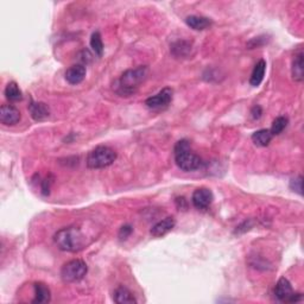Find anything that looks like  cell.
<instances>
[{
    "label": "cell",
    "mask_w": 304,
    "mask_h": 304,
    "mask_svg": "<svg viewBox=\"0 0 304 304\" xmlns=\"http://www.w3.org/2000/svg\"><path fill=\"white\" fill-rule=\"evenodd\" d=\"M100 230L92 221H81L79 223L61 228L54 236V241L61 251L76 253L94 243Z\"/></svg>",
    "instance_id": "6da1fadb"
},
{
    "label": "cell",
    "mask_w": 304,
    "mask_h": 304,
    "mask_svg": "<svg viewBox=\"0 0 304 304\" xmlns=\"http://www.w3.org/2000/svg\"><path fill=\"white\" fill-rule=\"evenodd\" d=\"M148 68L146 65H139L138 68L129 69L124 71L116 84V92L120 96H131L138 91L140 85L147 79Z\"/></svg>",
    "instance_id": "7a4b0ae2"
},
{
    "label": "cell",
    "mask_w": 304,
    "mask_h": 304,
    "mask_svg": "<svg viewBox=\"0 0 304 304\" xmlns=\"http://www.w3.org/2000/svg\"><path fill=\"white\" fill-rule=\"evenodd\" d=\"M174 155L176 164L183 171H195L203 165L202 160L195 152L192 151L189 141L186 139H182L176 143Z\"/></svg>",
    "instance_id": "3957f363"
},
{
    "label": "cell",
    "mask_w": 304,
    "mask_h": 304,
    "mask_svg": "<svg viewBox=\"0 0 304 304\" xmlns=\"http://www.w3.org/2000/svg\"><path fill=\"white\" fill-rule=\"evenodd\" d=\"M117 160V152L112 147L100 145L89 152L86 163L89 169H105Z\"/></svg>",
    "instance_id": "277c9868"
},
{
    "label": "cell",
    "mask_w": 304,
    "mask_h": 304,
    "mask_svg": "<svg viewBox=\"0 0 304 304\" xmlns=\"http://www.w3.org/2000/svg\"><path fill=\"white\" fill-rule=\"evenodd\" d=\"M87 272V264L81 259H74L63 265L61 270V278L65 283H76L84 279Z\"/></svg>",
    "instance_id": "5b68a950"
},
{
    "label": "cell",
    "mask_w": 304,
    "mask_h": 304,
    "mask_svg": "<svg viewBox=\"0 0 304 304\" xmlns=\"http://www.w3.org/2000/svg\"><path fill=\"white\" fill-rule=\"evenodd\" d=\"M275 297L276 299L279 300V302H289V303H293V302H299V300L303 299L302 293H295L293 292L292 285L288 279L285 277H282L279 281L277 282V284L275 286Z\"/></svg>",
    "instance_id": "8992f818"
},
{
    "label": "cell",
    "mask_w": 304,
    "mask_h": 304,
    "mask_svg": "<svg viewBox=\"0 0 304 304\" xmlns=\"http://www.w3.org/2000/svg\"><path fill=\"white\" fill-rule=\"evenodd\" d=\"M172 98H174V91L171 88H163L156 95H152L150 98H147L146 101H145V105L150 109L161 110L167 108L170 105Z\"/></svg>",
    "instance_id": "52a82bcc"
},
{
    "label": "cell",
    "mask_w": 304,
    "mask_h": 304,
    "mask_svg": "<svg viewBox=\"0 0 304 304\" xmlns=\"http://www.w3.org/2000/svg\"><path fill=\"white\" fill-rule=\"evenodd\" d=\"M214 200V195L212 190L208 188H199L193 193L192 202L196 209L205 210L212 205Z\"/></svg>",
    "instance_id": "ba28073f"
},
{
    "label": "cell",
    "mask_w": 304,
    "mask_h": 304,
    "mask_svg": "<svg viewBox=\"0 0 304 304\" xmlns=\"http://www.w3.org/2000/svg\"><path fill=\"white\" fill-rule=\"evenodd\" d=\"M20 116L19 109L12 105H3L0 107V122L6 126H13L19 123Z\"/></svg>",
    "instance_id": "9c48e42d"
},
{
    "label": "cell",
    "mask_w": 304,
    "mask_h": 304,
    "mask_svg": "<svg viewBox=\"0 0 304 304\" xmlns=\"http://www.w3.org/2000/svg\"><path fill=\"white\" fill-rule=\"evenodd\" d=\"M86 67L84 64H74L65 71V80L72 86L81 84L86 78Z\"/></svg>",
    "instance_id": "30bf717a"
},
{
    "label": "cell",
    "mask_w": 304,
    "mask_h": 304,
    "mask_svg": "<svg viewBox=\"0 0 304 304\" xmlns=\"http://www.w3.org/2000/svg\"><path fill=\"white\" fill-rule=\"evenodd\" d=\"M175 224H176V221L174 217L172 216L165 217V219L160 221V222H157L154 227L151 228L150 231L151 236L155 238L164 237L165 234H168L170 231H172V228L175 227Z\"/></svg>",
    "instance_id": "8fae6325"
},
{
    "label": "cell",
    "mask_w": 304,
    "mask_h": 304,
    "mask_svg": "<svg viewBox=\"0 0 304 304\" xmlns=\"http://www.w3.org/2000/svg\"><path fill=\"white\" fill-rule=\"evenodd\" d=\"M29 112L31 118L36 122H42L50 116V108L47 103L44 102H34L31 101L29 105Z\"/></svg>",
    "instance_id": "7c38bea8"
},
{
    "label": "cell",
    "mask_w": 304,
    "mask_h": 304,
    "mask_svg": "<svg viewBox=\"0 0 304 304\" xmlns=\"http://www.w3.org/2000/svg\"><path fill=\"white\" fill-rule=\"evenodd\" d=\"M304 55L303 51L299 50L298 53L295 54V57L292 60L291 67V75L292 79L296 82H302L304 79Z\"/></svg>",
    "instance_id": "4fadbf2b"
},
{
    "label": "cell",
    "mask_w": 304,
    "mask_h": 304,
    "mask_svg": "<svg viewBox=\"0 0 304 304\" xmlns=\"http://www.w3.org/2000/svg\"><path fill=\"white\" fill-rule=\"evenodd\" d=\"M34 298L32 299V303H49L51 300V292L50 289L48 288V285L44 284L42 282L34 283Z\"/></svg>",
    "instance_id": "5bb4252c"
},
{
    "label": "cell",
    "mask_w": 304,
    "mask_h": 304,
    "mask_svg": "<svg viewBox=\"0 0 304 304\" xmlns=\"http://www.w3.org/2000/svg\"><path fill=\"white\" fill-rule=\"evenodd\" d=\"M113 299H114V302L118 303V304L137 303V299H136V297L133 296V293L131 292L129 289L125 288L124 285H120L116 290H114Z\"/></svg>",
    "instance_id": "9a60e30c"
},
{
    "label": "cell",
    "mask_w": 304,
    "mask_h": 304,
    "mask_svg": "<svg viewBox=\"0 0 304 304\" xmlns=\"http://www.w3.org/2000/svg\"><path fill=\"white\" fill-rule=\"evenodd\" d=\"M185 24L190 29L202 31L208 29V27L212 25V20L202 16H189L185 18Z\"/></svg>",
    "instance_id": "2e32d148"
},
{
    "label": "cell",
    "mask_w": 304,
    "mask_h": 304,
    "mask_svg": "<svg viewBox=\"0 0 304 304\" xmlns=\"http://www.w3.org/2000/svg\"><path fill=\"white\" fill-rule=\"evenodd\" d=\"M192 43L186 42V41H177L171 46V54L177 58L192 56Z\"/></svg>",
    "instance_id": "e0dca14e"
},
{
    "label": "cell",
    "mask_w": 304,
    "mask_h": 304,
    "mask_svg": "<svg viewBox=\"0 0 304 304\" xmlns=\"http://www.w3.org/2000/svg\"><path fill=\"white\" fill-rule=\"evenodd\" d=\"M265 71H266V62L264 60H260L257 64L254 65L253 71H252L251 74V78H250L251 86L258 87V86L262 82V80H264Z\"/></svg>",
    "instance_id": "ac0fdd59"
},
{
    "label": "cell",
    "mask_w": 304,
    "mask_h": 304,
    "mask_svg": "<svg viewBox=\"0 0 304 304\" xmlns=\"http://www.w3.org/2000/svg\"><path fill=\"white\" fill-rule=\"evenodd\" d=\"M272 138H274V134L271 133L270 130H258L255 131V132L252 134V140H253V143L255 145H258V146H268L269 144L271 143Z\"/></svg>",
    "instance_id": "d6986e66"
},
{
    "label": "cell",
    "mask_w": 304,
    "mask_h": 304,
    "mask_svg": "<svg viewBox=\"0 0 304 304\" xmlns=\"http://www.w3.org/2000/svg\"><path fill=\"white\" fill-rule=\"evenodd\" d=\"M5 96L10 101H20L23 99V93L16 82H10L5 88Z\"/></svg>",
    "instance_id": "ffe728a7"
},
{
    "label": "cell",
    "mask_w": 304,
    "mask_h": 304,
    "mask_svg": "<svg viewBox=\"0 0 304 304\" xmlns=\"http://www.w3.org/2000/svg\"><path fill=\"white\" fill-rule=\"evenodd\" d=\"M91 48L95 53V55H98L99 57H101L103 55V43H102L101 34H100L99 31H95V32H93L92 34Z\"/></svg>",
    "instance_id": "44dd1931"
},
{
    "label": "cell",
    "mask_w": 304,
    "mask_h": 304,
    "mask_svg": "<svg viewBox=\"0 0 304 304\" xmlns=\"http://www.w3.org/2000/svg\"><path fill=\"white\" fill-rule=\"evenodd\" d=\"M289 120L288 118H285V117H278V118H276L274 120V123H272L271 126V133L274 134V136H278V134H281L283 131L286 129V126H288Z\"/></svg>",
    "instance_id": "7402d4cb"
},
{
    "label": "cell",
    "mask_w": 304,
    "mask_h": 304,
    "mask_svg": "<svg viewBox=\"0 0 304 304\" xmlns=\"http://www.w3.org/2000/svg\"><path fill=\"white\" fill-rule=\"evenodd\" d=\"M302 184H303V177L302 176H298V177L291 179V182H290V188H291L293 192L298 193L299 195H302Z\"/></svg>",
    "instance_id": "603a6c76"
},
{
    "label": "cell",
    "mask_w": 304,
    "mask_h": 304,
    "mask_svg": "<svg viewBox=\"0 0 304 304\" xmlns=\"http://www.w3.org/2000/svg\"><path fill=\"white\" fill-rule=\"evenodd\" d=\"M265 43H266V41L264 40V37H262V36L261 37H255V38H253V40L248 42L247 47H248V49H254V48H259L261 46H264Z\"/></svg>",
    "instance_id": "cb8c5ba5"
},
{
    "label": "cell",
    "mask_w": 304,
    "mask_h": 304,
    "mask_svg": "<svg viewBox=\"0 0 304 304\" xmlns=\"http://www.w3.org/2000/svg\"><path fill=\"white\" fill-rule=\"evenodd\" d=\"M133 232V228L130 226V224H126V226H123L119 231V238L120 240H125L131 236V233Z\"/></svg>",
    "instance_id": "d4e9b609"
},
{
    "label": "cell",
    "mask_w": 304,
    "mask_h": 304,
    "mask_svg": "<svg viewBox=\"0 0 304 304\" xmlns=\"http://www.w3.org/2000/svg\"><path fill=\"white\" fill-rule=\"evenodd\" d=\"M251 114H252V118H253L254 120L260 119V117L262 116V108L259 105H255L252 107Z\"/></svg>",
    "instance_id": "484cf974"
},
{
    "label": "cell",
    "mask_w": 304,
    "mask_h": 304,
    "mask_svg": "<svg viewBox=\"0 0 304 304\" xmlns=\"http://www.w3.org/2000/svg\"><path fill=\"white\" fill-rule=\"evenodd\" d=\"M176 206H177V208L181 210H185L188 208V203H186V200L184 198H177L176 199Z\"/></svg>",
    "instance_id": "4316f807"
}]
</instances>
